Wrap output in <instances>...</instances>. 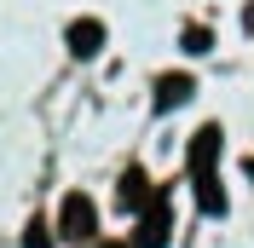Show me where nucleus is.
<instances>
[{
    "mask_svg": "<svg viewBox=\"0 0 254 248\" xmlns=\"http://www.w3.org/2000/svg\"><path fill=\"white\" fill-rule=\"evenodd\" d=\"M58 225H64V237H69V243H93V231H98V208L75 190V196H64Z\"/></svg>",
    "mask_w": 254,
    "mask_h": 248,
    "instance_id": "nucleus-1",
    "label": "nucleus"
},
{
    "mask_svg": "<svg viewBox=\"0 0 254 248\" xmlns=\"http://www.w3.org/2000/svg\"><path fill=\"white\" fill-rule=\"evenodd\" d=\"M162 243H168V202L150 196L144 202V237H139V248H162Z\"/></svg>",
    "mask_w": 254,
    "mask_h": 248,
    "instance_id": "nucleus-2",
    "label": "nucleus"
},
{
    "mask_svg": "<svg viewBox=\"0 0 254 248\" xmlns=\"http://www.w3.org/2000/svg\"><path fill=\"white\" fill-rule=\"evenodd\" d=\"M214 156H220V127H202L190 139V173H214Z\"/></svg>",
    "mask_w": 254,
    "mask_h": 248,
    "instance_id": "nucleus-3",
    "label": "nucleus"
},
{
    "mask_svg": "<svg viewBox=\"0 0 254 248\" xmlns=\"http://www.w3.org/2000/svg\"><path fill=\"white\" fill-rule=\"evenodd\" d=\"M98 47H104V23H98V17H87V23L69 29V52H75V58H93Z\"/></svg>",
    "mask_w": 254,
    "mask_h": 248,
    "instance_id": "nucleus-4",
    "label": "nucleus"
},
{
    "mask_svg": "<svg viewBox=\"0 0 254 248\" xmlns=\"http://www.w3.org/2000/svg\"><path fill=\"white\" fill-rule=\"evenodd\" d=\"M156 196L150 190V179H144L139 168H127V179H122V208H133V214H144V202Z\"/></svg>",
    "mask_w": 254,
    "mask_h": 248,
    "instance_id": "nucleus-5",
    "label": "nucleus"
},
{
    "mask_svg": "<svg viewBox=\"0 0 254 248\" xmlns=\"http://www.w3.org/2000/svg\"><path fill=\"white\" fill-rule=\"evenodd\" d=\"M190 98V75H162L156 81V110H174Z\"/></svg>",
    "mask_w": 254,
    "mask_h": 248,
    "instance_id": "nucleus-6",
    "label": "nucleus"
},
{
    "mask_svg": "<svg viewBox=\"0 0 254 248\" xmlns=\"http://www.w3.org/2000/svg\"><path fill=\"white\" fill-rule=\"evenodd\" d=\"M23 248H52V237H47V225H41V219H29V231H23Z\"/></svg>",
    "mask_w": 254,
    "mask_h": 248,
    "instance_id": "nucleus-7",
    "label": "nucleus"
},
{
    "mask_svg": "<svg viewBox=\"0 0 254 248\" xmlns=\"http://www.w3.org/2000/svg\"><path fill=\"white\" fill-rule=\"evenodd\" d=\"M185 47L190 52H208V29H185Z\"/></svg>",
    "mask_w": 254,
    "mask_h": 248,
    "instance_id": "nucleus-8",
    "label": "nucleus"
},
{
    "mask_svg": "<svg viewBox=\"0 0 254 248\" xmlns=\"http://www.w3.org/2000/svg\"><path fill=\"white\" fill-rule=\"evenodd\" d=\"M98 248H127V243H98Z\"/></svg>",
    "mask_w": 254,
    "mask_h": 248,
    "instance_id": "nucleus-9",
    "label": "nucleus"
},
{
    "mask_svg": "<svg viewBox=\"0 0 254 248\" xmlns=\"http://www.w3.org/2000/svg\"><path fill=\"white\" fill-rule=\"evenodd\" d=\"M249 168H254V162H249Z\"/></svg>",
    "mask_w": 254,
    "mask_h": 248,
    "instance_id": "nucleus-10",
    "label": "nucleus"
}]
</instances>
